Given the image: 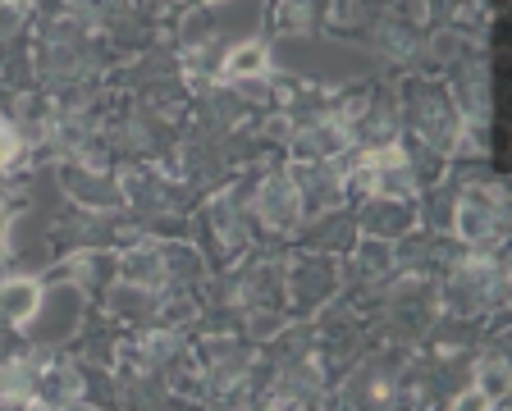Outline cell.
I'll return each mask as SVG.
<instances>
[{"label":"cell","mask_w":512,"mask_h":411,"mask_svg":"<svg viewBox=\"0 0 512 411\" xmlns=\"http://www.w3.org/2000/svg\"><path fill=\"white\" fill-rule=\"evenodd\" d=\"M352 179L362 183L366 192H375V197H389V201L412 197V169H407L403 151H366Z\"/></svg>","instance_id":"cell-1"},{"label":"cell","mask_w":512,"mask_h":411,"mask_svg":"<svg viewBox=\"0 0 512 411\" xmlns=\"http://www.w3.org/2000/svg\"><path fill=\"white\" fill-rule=\"evenodd\" d=\"M458 233L476 247H490L499 238V192H471L458 206Z\"/></svg>","instance_id":"cell-2"},{"label":"cell","mask_w":512,"mask_h":411,"mask_svg":"<svg viewBox=\"0 0 512 411\" xmlns=\"http://www.w3.org/2000/svg\"><path fill=\"white\" fill-rule=\"evenodd\" d=\"M256 206H261V220H266V224L288 229V224L298 220V211H302V192H298V183L270 179L266 188H261V197H256Z\"/></svg>","instance_id":"cell-3"},{"label":"cell","mask_w":512,"mask_h":411,"mask_svg":"<svg viewBox=\"0 0 512 411\" xmlns=\"http://www.w3.org/2000/svg\"><path fill=\"white\" fill-rule=\"evenodd\" d=\"M37 306H42V288L32 284V279H10V284H0V316L14 320V325H28L37 316Z\"/></svg>","instance_id":"cell-4"},{"label":"cell","mask_w":512,"mask_h":411,"mask_svg":"<svg viewBox=\"0 0 512 411\" xmlns=\"http://www.w3.org/2000/svg\"><path fill=\"white\" fill-rule=\"evenodd\" d=\"M266 64H270L266 46H261V42H243V46H234V51H229V60H224V78H229V83H252V78L266 74Z\"/></svg>","instance_id":"cell-5"},{"label":"cell","mask_w":512,"mask_h":411,"mask_svg":"<svg viewBox=\"0 0 512 411\" xmlns=\"http://www.w3.org/2000/svg\"><path fill=\"white\" fill-rule=\"evenodd\" d=\"M508 389H512V380H508V366H503L499 357L480 361V366H476V393H480V398H485V407H494V402H503V398H508Z\"/></svg>","instance_id":"cell-6"},{"label":"cell","mask_w":512,"mask_h":411,"mask_svg":"<svg viewBox=\"0 0 512 411\" xmlns=\"http://www.w3.org/2000/svg\"><path fill=\"white\" fill-rule=\"evenodd\" d=\"M339 147H343V133H339V128H330V124H320V128H311V133L298 137L302 156H334Z\"/></svg>","instance_id":"cell-7"},{"label":"cell","mask_w":512,"mask_h":411,"mask_svg":"<svg viewBox=\"0 0 512 411\" xmlns=\"http://www.w3.org/2000/svg\"><path fill=\"white\" fill-rule=\"evenodd\" d=\"M19 156H23V142H19V133H14L10 124H0V169H10Z\"/></svg>","instance_id":"cell-8"},{"label":"cell","mask_w":512,"mask_h":411,"mask_svg":"<svg viewBox=\"0 0 512 411\" xmlns=\"http://www.w3.org/2000/svg\"><path fill=\"white\" fill-rule=\"evenodd\" d=\"M23 14H28V0H0V28H5V32L19 28Z\"/></svg>","instance_id":"cell-9"},{"label":"cell","mask_w":512,"mask_h":411,"mask_svg":"<svg viewBox=\"0 0 512 411\" xmlns=\"http://www.w3.org/2000/svg\"><path fill=\"white\" fill-rule=\"evenodd\" d=\"M78 10L87 19H110V14H119V0H78Z\"/></svg>","instance_id":"cell-10"}]
</instances>
